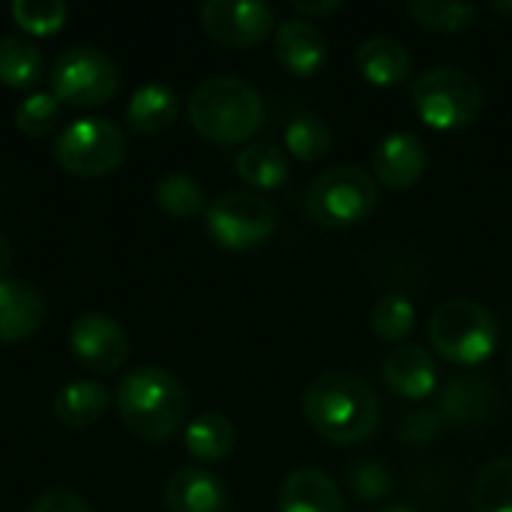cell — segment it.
Instances as JSON below:
<instances>
[{
    "mask_svg": "<svg viewBox=\"0 0 512 512\" xmlns=\"http://www.w3.org/2000/svg\"><path fill=\"white\" fill-rule=\"evenodd\" d=\"M69 6L60 0H15L12 18L30 36H51L66 24Z\"/></svg>",
    "mask_w": 512,
    "mask_h": 512,
    "instance_id": "cell-30",
    "label": "cell"
},
{
    "mask_svg": "<svg viewBox=\"0 0 512 512\" xmlns=\"http://www.w3.org/2000/svg\"><path fill=\"white\" fill-rule=\"evenodd\" d=\"M285 147L291 156L300 162H318L330 153L333 147V132L330 126L315 117V114H300L285 126Z\"/></svg>",
    "mask_w": 512,
    "mask_h": 512,
    "instance_id": "cell-29",
    "label": "cell"
},
{
    "mask_svg": "<svg viewBox=\"0 0 512 512\" xmlns=\"http://www.w3.org/2000/svg\"><path fill=\"white\" fill-rule=\"evenodd\" d=\"M384 381L387 387L408 402L429 399L438 387V366L432 354L420 345H399L387 354L384 360Z\"/></svg>",
    "mask_w": 512,
    "mask_h": 512,
    "instance_id": "cell-15",
    "label": "cell"
},
{
    "mask_svg": "<svg viewBox=\"0 0 512 512\" xmlns=\"http://www.w3.org/2000/svg\"><path fill=\"white\" fill-rule=\"evenodd\" d=\"M495 12H512V3H498V6H492Z\"/></svg>",
    "mask_w": 512,
    "mask_h": 512,
    "instance_id": "cell-37",
    "label": "cell"
},
{
    "mask_svg": "<svg viewBox=\"0 0 512 512\" xmlns=\"http://www.w3.org/2000/svg\"><path fill=\"white\" fill-rule=\"evenodd\" d=\"M426 165H429V153L423 141L411 132L387 135L372 156L375 180L390 192H408L411 186H417V180L426 174Z\"/></svg>",
    "mask_w": 512,
    "mask_h": 512,
    "instance_id": "cell-13",
    "label": "cell"
},
{
    "mask_svg": "<svg viewBox=\"0 0 512 512\" xmlns=\"http://www.w3.org/2000/svg\"><path fill=\"white\" fill-rule=\"evenodd\" d=\"M60 114H63V102L54 93L36 90L15 108V126L30 138H42L60 123Z\"/></svg>",
    "mask_w": 512,
    "mask_h": 512,
    "instance_id": "cell-31",
    "label": "cell"
},
{
    "mask_svg": "<svg viewBox=\"0 0 512 512\" xmlns=\"http://www.w3.org/2000/svg\"><path fill=\"white\" fill-rule=\"evenodd\" d=\"M303 414L324 441L339 447L363 444L381 426V402L375 390L345 372L318 375L303 393Z\"/></svg>",
    "mask_w": 512,
    "mask_h": 512,
    "instance_id": "cell-1",
    "label": "cell"
},
{
    "mask_svg": "<svg viewBox=\"0 0 512 512\" xmlns=\"http://www.w3.org/2000/svg\"><path fill=\"white\" fill-rule=\"evenodd\" d=\"M348 486L360 501H381L393 492V477L384 465L363 459L348 471Z\"/></svg>",
    "mask_w": 512,
    "mask_h": 512,
    "instance_id": "cell-32",
    "label": "cell"
},
{
    "mask_svg": "<svg viewBox=\"0 0 512 512\" xmlns=\"http://www.w3.org/2000/svg\"><path fill=\"white\" fill-rule=\"evenodd\" d=\"M510 378H512V360H510Z\"/></svg>",
    "mask_w": 512,
    "mask_h": 512,
    "instance_id": "cell-39",
    "label": "cell"
},
{
    "mask_svg": "<svg viewBox=\"0 0 512 512\" xmlns=\"http://www.w3.org/2000/svg\"><path fill=\"white\" fill-rule=\"evenodd\" d=\"M444 429H447V426H444V420L438 417L435 408H417V411H411V414L402 420L399 438H402L408 447H426V444H432Z\"/></svg>",
    "mask_w": 512,
    "mask_h": 512,
    "instance_id": "cell-33",
    "label": "cell"
},
{
    "mask_svg": "<svg viewBox=\"0 0 512 512\" xmlns=\"http://www.w3.org/2000/svg\"><path fill=\"white\" fill-rule=\"evenodd\" d=\"M189 123L201 138L219 147L243 144L264 123V99L243 78L213 75L192 90Z\"/></svg>",
    "mask_w": 512,
    "mask_h": 512,
    "instance_id": "cell-2",
    "label": "cell"
},
{
    "mask_svg": "<svg viewBox=\"0 0 512 512\" xmlns=\"http://www.w3.org/2000/svg\"><path fill=\"white\" fill-rule=\"evenodd\" d=\"M30 512H93V510H90V504H87L81 495H75V492H69V489H48V492H42V495L30 504Z\"/></svg>",
    "mask_w": 512,
    "mask_h": 512,
    "instance_id": "cell-34",
    "label": "cell"
},
{
    "mask_svg": "<svg viewBox=\"0 0 512 512\" xmlns=\"http://www.w3.org/2000/svg\"><path fill=\"white\" fill-rule=\"evenodd\" d=\"M204 33L228 48L261 45L276 27V9L261 0H207L201 6Z\"/></svg>",
    "mask_w": 512,
    "mask_h": 512,
    "instance_id": "cell-10",
    "label": "cell"
},
{
    "mask_svg": "<svg viewBox=\"0 0 512 512\" xmlns=\"http://www.w3.org/2000/svg\"><path fill=\"white\" fill-rule=\"evenodd\" d=\"M369 324H372V333H375L381 342L405 345V339L414 333V324H417V312H414L411 297L402 294V291L384 294V297L375 303Z\"/></svg>",
    "mask_w": 512,
    "mask_h": 512,
    "instance_id": "cell-25",
    "label": "cell"
},
{
    "mask_svg": "<svg viewBox=\"0 0 512 512\" xmlns=\"http://www.w3.org/2000/svg\"><path fill=\"white\" fill-rule=\"evenodd\" d=\"M273 48L279 63L297 78H312L327 63V36L315 21L306 18L282 21L273 36Z\"/></svg>",
    "mask_w": 512,
    "mask_h": 512,
    "instance_id": "cell-14",
    "label": "cell"
},
{
    "mask_svg": "<svg viewBox=\"0 0 512 512\" xmlns=\"http://www.w3.org/2000/svg\"><path fill=\"white\" fill-rule=\"evenodd\" d=\"M471 512H512V459H495L477 474Z\"/></svg>",
    "mask_w": 512,
    "mask_h": 512,
    "instance_id": "cell-26",
    "label": "cell"
},
{
    "mask_svg": "<svg viewBox=\"0 0 512 512\" xmlns=\"http://www.w3.org/2000/svg\"><path fill=\"white\" fill-rule=\"evenodd\" d=\"M234 423L225 417V414H201L189 423L186 435H183V444L189 450V456H195L198 462H222L231 456L234 450Z\"/></svg>",
    "mask_w": 512,
    "mask_h": 512,
    "instance_id": "cell-23",
    "label": "cell"
},
{
    "mask_svg": "<svg viewBox=\"0 0 512 512\" xmlns=\"http://www.w3.org/2000/svg\"><path fill=\"white\" fill-rule=\"evenodd\" d=\"M45 75V57L36 42L24 36H3L0 39V81L6 87L24 90L42 81Z\"/></svg>",
    "mask_w": 512,
    "mask_h": 512,
    "instance_id": "cell-24",
    "label": "cell"
},
{
    "mask_svg": "<svg viewBox=\"0 0 512 512\" xmlns=\"http://www.w3.org/2000/svg\"><path fill=\"white\" fill-rule=\"evenodd\" d=\"M408 15L417 21V27L429 30V33H462L474 24L477 18V6H465V3H441V0H414L408 6Z\"/></svg>",
    "mask_w": 512,
    "mask_h": 512,
    "instance_id": "cell-28",
    "label": "cell"
},
{
    "mask_svg": "<svg viewBox=\"0 0 512 512\" xmlns=\"http://www.w3.org/2000/svg\"><path fill=\"white\" fill-rule=\"evenodd\" d=\"M234 165H237L240 180L252 192H273L291 174V162L276 144H249L237 153Z\"/></svg>",
    "mask_w": 512,
    "mask_h": 512,
    "instance_id": "cell-21",
    "label": "cell"
},
{
    "mask_svg": "<svg viewBox=\"0 0 512 512\" xmlns=\"http://www.w3.org/2000/svg\"><path fill=\"white\" fill-rule=\"evenodd\" d=\"M168 512H228L222 480L204 468H180L165 486Z\"/></svg>",
    "mask_w": 512,
    "mask_h": 512,
    "instance_id": "cell-17",
    "label": "cell"
},
{
    "mask_svg": "<svg viewBox=\"0 0 512 512\" xmlns=\"http://www.w3.org/2000/svg\"><path fill=\"white\" fill-rule=\"evenodd\" d=\"M108 408V390L96 381H72L54 396V417L66 429H87L102 420Z\"/></svg>",
    "mask_w": 512,
    "mask_h": 512,
    "instance_id": "cell-22",
    "label": "cell"
},
{
    "mask_svg": "<svg viewBox=\"0 0 512 512\" xmlns=\"http://www.w3.org/2000/svg\"><path fill=\"white\" fill-rule=\"evenodd\" d=\"M429 339L447 363L480 366L498 348V324L474 300H447L429 318Z\"/></svg>",
    "mask_w": 512,
    "mask_h": 512,
    "instance_id": "cell-6",
    "label": "cell"
},
{
    "mask_svg": "<svg viewBox=\"0 0 512 512\" xmlns=\"http://www.w3.org/2000/svg\"><path fill=\"white\" fill-rule=\"evenodd\" d=\"M123 156V129L108 117H78L54 144L57 165L75 177H108L123 165Z\"/></svg>",
    "mask_w": 512,
    "mask_h": 512,
    "instance_id": "cell-7",
    "label": "cell"
},
{
    "mask_svg": "<svg viewBox=\"0 0 512 512\" xmlns=\"http://www.w3.org/2000/svg\"><path fill=\"white\" fill-rule=\"evenodd\" d=\"M45 324L42 294L21 279H0V342H24Z\"/></svg>",
    "mask_w": 512,
    "mask_h": 512,
    "instance_id": "cell-16",
    "label": "cell"
},
{
    "mask_svg": "<svg viewBox=\"0 0 512 512\" xmlns=\"http://www.w3.org/2000/svg\"><path fill=\"white\" fill-rule=\"evenodd\" d=\"M180 102L174 87L168 84H144L132 93L126 105V120L138 135H159L177 120Z\"/></svg>",
    "mask_w": 512,
    "mask_h": 512,
    "instance_id": "cell-20",
    "label": "cell"
},
{
    "mask_svg": "<svg viewBox=\"0 0 512 512\" xmlns=\"http://www.w3.org/2000/svg\"><path fill=\"white\" fill-rule=\"evenodd\" d=\"M381 512H414L411 507H384Z\"/></svg>",
    "mask_w": 512,
    "mask_h": 512,
    "instance_id": "cell-38",
    "label": "cell"
},
{
    "mask_svg": "<svg viewBox=\"0 0 512 512\" xmlns=\"http://www.w3.org/2000/svg\"><path fill=\"white\" fill-rule=\"evenodd\" d=\"M69 348L75 360L99 375L117 372L129 357L126 330L105 312H84L69 327Z\"/></svg>",
    "mask_w": 512,
    "mask_h": 512,
    "instance_id": "cell-11",
    "label": "cell"
},
{
    "mask_svg": "<svg viewBox=\"0 0 512 512\" xmlns=\"http://www.w3.org/2000/svg\"><path fill=\"white\" fill-rule=\"evenodd\" d=\"M156 204L174 219H195L207 213L204 186L189 174H168L156 183Z\"/></svg>",
    "mask_w": 512,
    "mask_h": 512,
    "instance_id": "cell-27",
    "label": "cell"
},
{
    "mask_svg": "<svg viewBox=\"0 0 512 512\" xmlns=\"http://www.w3.org/2000/svg\"><path fill=\"white\" fill-rule=\"evenodd\" d=\"M9 267H12V243L0 234V279Z\"/></svg>",
    "mask_w": 512,
    "mask_h": 512,
    "instance_id": "cell-36",
    "label": "cell"
},
{
    "mask_svg": "<svg viewBox=\"0 0 512 512\" xmlns=\"http://www.w3.org/2000/svg\"><path fill=\"white\" fill-rule=\"evenodd\" d=\"M279 512H345L339 486L318 468H297L285 477Z\"/></svg>",
    "mask_w": 512,
    "mask_h": 512,
    "instance_id": "cell-18",
    "label": "cell"
},
{
    "mask_svg": "<svg viewBox=\"0 0 512 512\" xmlns=\"http://www.w3.org/2000/svg\"><path fill=\"white\" fill-rule=\"evenodd\" d=\"M381 201L378 180L360 165H336L318 174L306 189V213L324 228H354L366 222Z\"/></svg>",
    "mask_w": 512,
    "mask_h": 512,
    "instance_id": "cell-4",
    "label": "cell"
},
{
    "mask_svg": "<svg viewBox=\"0 0 512 512\" xmlns=\"http://www.w3.org/2000/svg\"><path fill=\"white\" fill-rule=\"evenodd\" d=\"M501 408V393L489 378L480 375H459L453 378L435 405L444 426H483Z\"/></svg>",
    "mask_w": 512,
    "mask_h": 512,
    "instance_id": "cell-12",
    "label": "cell"
},
{
    "mask_svg": "<svg viewBox=\"0 0 512 512\" xmlns=\"http://www.w3.org/2000/svg\"><path fill=\"white\" fill-rule=\"evenodd\" d=\"M48 81L60 102L75 108H96L111 102V96L120 90V69L102 48L72 45L54 60Z\"/></svg>",
    "mask_w": 512,
    "mask_h": 512,
    "instance_id": "cell-8",
    "label": "cell"
},
{
    "mask_svg": "<svg viewBox=\"0 0 512 512\" xmlns=\"http://www.w3.org/2000/svg\"><path fill=\"white\" fill-rule=\"evenodd\" d=\"M414 111L420 120L441 132H459L480 120L483 114V87L474 75L459 66L426 69L414 84Z\"/></svg>",
    "mask_w": 512,
    "mask_h": 512,
    "instance_id": "cell-5",
    "label": "cell"
},
{
    "mask_svg": "<svg viewBox=\"0 0 512 512\" xmlns=\"http://www.w3.org/2000/svg\"><path fill=\"white\" fill-rule=\"evenodd\" d=\"M117 411L129 432L159 444L180 432L189 411V399L183 384L171 372L144 366L120 381Z\"/></svg>",
    "mask_w": 512,
    "mask_h": 512,
    "instance_id": "cell-3",
    "label": "cell"
},
{
    "mask_svg": "<svg viewBox=\"0 0 512 512\" xmlns=\"http://www.w3.org/2000/svg\"><path fill=\"white\" fill-rule=\"evenodd\" d=\"M357 72L375 87H393L411 75V54L402 42L375 36L357 48Z\"/></svg>",
    "mask_w": 512,
    "mask_h": 512,
    "instance_id": "cell-19",
    "label": "cell"
},
{
    "mask_svg": "<svg viewBox=\"0 0 512 512\" xmlns=\"http://www.w3.org/2000/svg\"><path fill=\"white\" fill-rule=\"evenodd\" d=\"M207 234L228 252H249L270 240L276 231V207L249 189L219 195L204 213Z\"/></svg>",
    "mask_w": 512,
    "mask_h": 512,
    "instance_id": "cell-9",
    "label": "cell"
},
{
    "mask_svg": "<svg viewBox=\"0 0 512 512\" xmlns=\"http://www.w3.org/2000/svg\"><path fill=\"white\" fill-rule=\"evenodd\" d=\"M294 9H297V15L300 18H324V15H333V12H339L342 9V0H324V3H294Z\"/></svg>",
    "mask_w": 512,
    "mask_h": 512,
    "instance_id": "cell-35",
    "label": "cell"
}]
</instances>
